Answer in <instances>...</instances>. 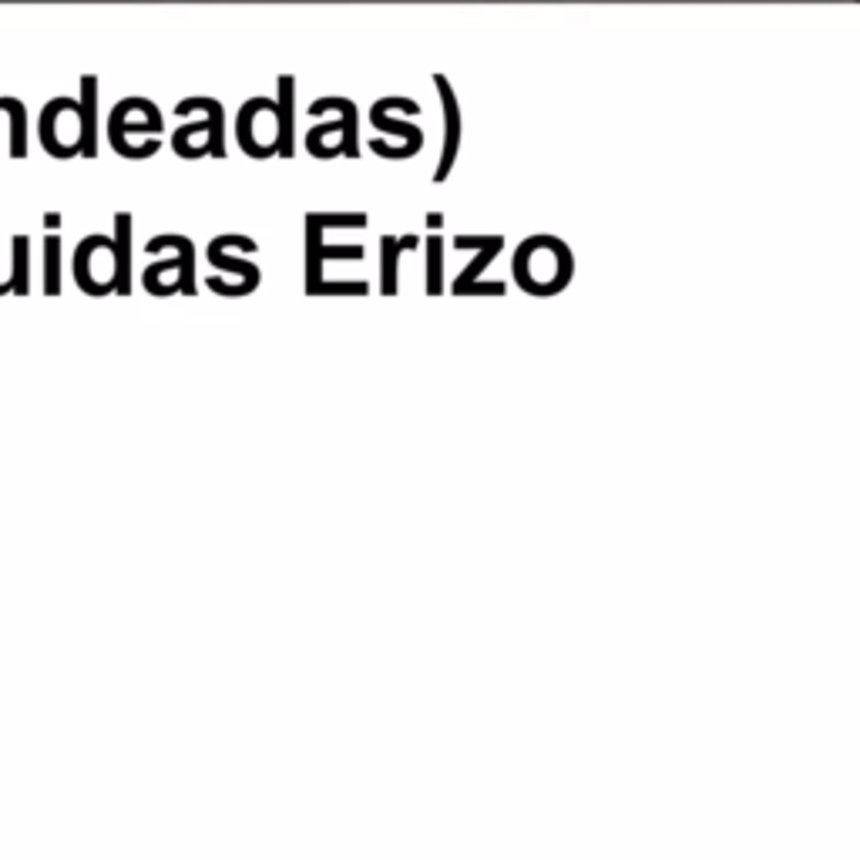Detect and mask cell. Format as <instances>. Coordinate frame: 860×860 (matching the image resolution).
I'll use <instances>...</instances> for the list:
<instances>
[{"label":"cell","instance_id":"obj_1","mask_svg":"<svg viewBox=\"0 0 860 860\" xmlns=\"http://www.w3.org/2000/svg\"><path fill=\"white\" fill-rule=\"evenodd\" d=\"M522 249H525L528 255H535V270L514 273L528 293H535V296H552V293H558L562 286H568V280H571V252H568L558 239L535 235V239H528Z\"/></svg>","mask_w":860,"mask_h":860},{"label":"cell","instance_id":"obj_2","mask_svg":"<svg viewBox=\"0 0 860 860\" xmlns=\"http://www.w3.org/2000/svg\"><path fill=\"white\" fill-rule=\"evenodd\" d=\"M74 280L84 293L105 296L115 290V242L108 235L84 239L74 255Z\"/></svg>","mask_w":860,"mask_h":860},{"label":"cell","instance_id":"obj_3","mask_svg":"<svg viewBox=\"0 0 860 860\" xmlns=\"http://www.w3.org/2000/svg\"><path fill=\"white\" fill-rule=\"evenodd\" d=\"M454 245H478V249H481L478 260L454 280V296H504V290H507L504 283H478V276L484 273V266L501 252L504 239H501V235H484V239H478V235H458Z\"/></svg>","mask_w":860,"mask_h":860},{"label":"cell","instance_id":"obj_4","mask_svg":"<svg viewBox=\"0 0 860 860\" xmlns=\"http://www.w3.org/2000/svg\"><path fill=\"white\" fill-rule=\"evenodd\" d=\"M84 141V122L81 112L71 102H51L44 115V145L54 155H74Z\"/></svg>","mask_w":860,"mask_h":860},{"label":"cell","instance_id":"obj_5","mask_svg":"<svg viewBox=\"0 0 860 860\" xmlns=\"http://www.w3.org/2000/svg\"><path fill=\"white\" fill-rule=\"evenodd\" d=\"M128 232H132V222L128 216L122 212L118 216V235L112 239L115 242V290L122 296L132 293V249H128Z\"/></svg>","mask_w":860,"mask_h":860},{"label":"cell","instance_id":"obj_6","mask_svg":"<svg viewBox=\"0 0 860 860\" xmlns=\"http://www.w3.org/2000/svg\"><path fill=\"white\" fill-rule=\"evenodd\" d=\"M28 260H31V242L28 235H18L14 239V263H11V290L18 296H28L31 293V270H28Z\"/></svg>","mask_w":860,"mask_h":860},{"label":"cell","instance_id":"obj_7","mask_svg":"<svg viewBox=\"0 0 860 860\" xmlns=\"http://www.w3.org/2000/svg\"><path fill=\"white\" fill-rule=\"evenodd\" d=\"M417 239L407 235V239H384V296H394L397 293V252L400 249H413Z\"/></svg>","mask_w":860,"mask_h":860},{"label":"cell","instance_id":"obj_8","mask_svg":"<svg viewBox=\"0 0 860 860\" xmlns=\"http://www.w3.org/2000/svg\"><path fill=\"white\" fill-rule=\"evenodd\" d=\"M44 293L57 296L61 293V239L51 235L44 245Z\"/></svg>","mask_w":860,"mask_h":860},{"label":"cell","instance_id":"obj_9","mask_svg":"<svg viewBox=\"0 0 860 860\" xmlns=\"http://www.w3.org/2000/svg\"><path fill=\"white\" fill-rule=\"evenodd\" d=\"M444 95H448V148H444V161L438 168V179H448V171L454 165V151H458V105L451 102L448 84H444Z\"/></svg>","mask_w":860,"mask_h":860},{"label":"cell","instance_id":"obj_10","mask_svg":"<svg viewBox=\"0 0 860 860\" xmlns=\"http://www.w3.org/2000/svg\"><path fill=\"white\" fill-rule=\"evenodd\" d=\"M441 239L434 235L427 242V293L438 296L441 293Z\"/></svg>","mask_w":860,"mask_h":860},{"label":"cell","instance_id":"obj_11","mask_svg":"<svg viewBox=\"0 0 860 860\" xmlns=\"http://www.w3.org/2000/svg\"><path fill=\"white\" fill-rule=\"evenodd\" d=\"M0 296H4V293H0Z\"/></svg>","mask_w":860,"mask_h":860}]
</instances>
